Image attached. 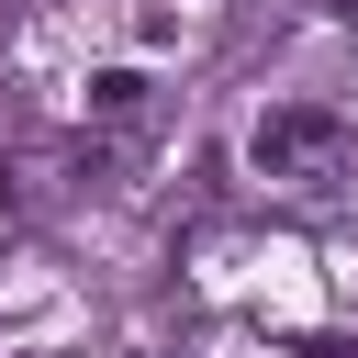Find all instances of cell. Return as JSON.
<instances>
[{"label": "cell", "instance_id": "cell-1", "mask_svg": "<svg viewBox=\"0 0 358 358\" xmlns=\"http://www.w3.org/2000/svg\"><path fill=\"white\" fill-rule=\"evenodd\" d=\"M347 123L336 112H313V101H268L257 123H246V168L257 179H280V190H336L347 179Z\"/></svg>", "mask_w": 358, "mask_h": 358}, {"label": "cell", "instance_id": "cell-2", "mask_svg": "<svg viewBox=\"0 0 358 358\" xmlns=\"http://www.w3.org/2000/svg\"><path fill=\"white\" fill-rule=\"evenodd\" d=\"M145 101H157V78H145L134 56H112V67H90V90H78V112H90V123H134Z\"/></svg>", "mask_w": 358, "mask_h": 358}]
</instances>
